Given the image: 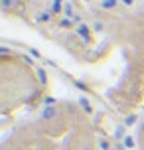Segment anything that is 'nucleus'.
Returning a JSON list of instances; mask_svg holds the SVG:
<instances>
[{"instance_id": "nucleus-1", "label": "nucleus", "mask_w": 144, "mask_h": 150, "mask_svg": "<svg viewBox=\"0 0 144 150\" xmlns=\"http://www.w3.org/2000/svg\"><path fill=\"white\" fill-rule=\"evenodd\" d=\"M77 34L81 36V40H83L85 44H91V30L85 26V24H81V26H77Z\"/></svg>"}, {"instance_id": "nucleus-2", "label": "nucleus", "mask_w": 144, "mask_h": 150, "mask_svg": "<svg viewBox=\"0 0 144 150\" xmlns=\"http://www.w3.org/2000/svg\"><path fill=\"white\" fill-rule=\"evenodd\" d=\"M57 117V109L55 107H46L44 112H42V120H53Z\"/></svg>"}, {"instance_id": "nucleus-3", "label": "nucleus", "mask_w": 144, "mask_h": 150, "mask_svg": "<svg viewBox=\"0 0 144 150\" xmlns=\"http://www.w3.org/2000/svg\"><path fill=\"white\" fill-rule=\"evenodd\" d=\"M119 2L121 0H99V6L103 8V10H114V8L119 6Z\"/></svg>"}, {"instance_id": "nucleus-4", "label": "nucleus", "mask_w": 144, "mask_h": 150, "mask_svg": "<svg viewBox=\"0 0 144 150\" xmlns=\"http://www.w3.org/2000/svg\"><path fill=\"white\" fill-rule=\"evenodd\" d=\"M36 75H38L40 85H47V73H46L44 67H36Z\"/></svg>"}, {"instance_id": "nucleus-5", "label": "nucleus", "mask_w": 144, "mask_h": 150, "mask_svg": "<svg viewBox=\"0 0 144 150\" xmlns=\"http://www.w3.org/2000/svg\"><path fill=\"white\" fill-rule=\"evenodd\" d=\"M79 107H81V109H83L87 115H91V112H93V107L89 105V101H87L85 97H79Z\"/></svg>"}, {"instance_id": "nucleus-6", "label": "nucleus", "mask_w": 144, "mask_h": 150, "mask_svg": "<svg viewBox=\"0 0 144 150\" xmlns=\"http://www.w3.org/2000/svg\"><path fill=\"white\" fill-rule=\"evenodd\" d=\"M136 115H128V117H124V120H122V125H124V127H132V125H134V122H136Z\"/></svg>"}, {"instance_id": "nucleus-7", "label": "nucleus", "mask_w": 144, "mask_h": 150, "mask_svg": "<svg viewBox=\"0 0 144 150\" xmlns=\"http://www.w3.org/2000/svg\"><path fill=\"white\" fill-rule=\"evenodd\" d=\"M49 18H52V12H40L38 14V22H49Z\"/></svg>"}, {"instance_id": "nucleus-8", "label": "nucleus", "mask_w": 144, "mask_h": 150, "mask_svg": "<svg viewBox=\"0 0 144 150\" xmlns=\"http://www.w3.org/2000/svg\"><path fill=\"white\" fill-rule=\"evenodd\" d=\"M122 144H124V148H134V138L132 136H124L122 138Z\"/></svg>"}, {"instance_id": "nucleus-9", "label": "nucleus", "mask_w": 144, "mask_h": 150, "mask_svg": "<svg viewBox=\"0 0 144 150\" xmlns=\"http://www.w3.org/2000/svg\"><path fill=\"white\" fill-rule=\"evenodd\" d=\"M103 30H105V24H103V22H99V20H97V22L93 24V32H95V34H101Z\"/></svg>"}, {"instance_id": "nucleus-10", "label": "nucleus", "mask_w": 144, "mask_h": 150, "mask_svg": "<svg viewBox=\"0 0 144 150\" xmlns=\"http://www.w3.org/2000/svg\"><path fill=\"white\" fill-rule=\"evenodd\" d=\"M0 2H2V10H10L16 0H0Z\"/></svg>"}, {"instance_id": "nucleus-11", "label": "nucleus", "mask_w": 144, "mask_h": 150, "mask_svg": "<svg viewBox=\"0 0 144 150\" xmlns=\"http://www.w3.org/2000/svg\"><path fill=\"white\" fill-rule=\"evenodd\" d=\"M114 136H116V138H124V127H116V130H114Z\"/></svg>"}, {"instance_id": "nucleus-12", "label": "nucleus", "mask_w": 144, "mask_h": 150, "mask_svg": "<svg viewBox=\"0 0 144 150\" xmlns=\"http://www.w3.org/2000/svg\"><path fill=\"white\" fill-rule=\"evenodd\" d=\"M73 85H75L77 89H81V91H89V87H87L83 81H73Z\"/></svg>"}, {"instance_id": "nucleus-13", "label": "nucleus", "mask_w": 144, "mask_h": 150, "mask_svg": "<svg viewBox=\"0 0 144 150\" xmlns=\"http://www.w3.org/2000/svg\"><path fill=\"white\" fill-rule=\"evenodd\" d=\"M44 105H46V107H53V105H55V99H53V97H46V99H44Z\"/></svg>"}, {"instance_id": "nucleus-14", "label": "nucleus", "mask_w": 144, "mask_h": 150, "mask_svg": "<svg viewBox=\"0 0 144 150\" xmlns=\"http://www.w3.org/2000/svg\"><path fill=\"white\" fill-rule=\"evenodd\" d=\"M71 22H75V24H79V26H81V14H73V18H71Z\"/></svg>"}, {"instance_id": "nucleus-15", "label": "nucleus", "mask_w": 144, "mask_h": 150, "mask_svg": "<svg viewBox=\"0 0 144 150\" xmlns=\"http://www.w3.org/2000/svg\"><path fill=\"white\" fill-rule=\"evenodd\" d=\"M99 144H101V148H103V150H111V146H109V142H107L105 138H101V142H99Z\"/></svg>"}, {"instance_id": "nucleus-16", "label": "nucleus", "mask_w": 144, "mask_h": 150, "mask_svg": "<svg viewBox=\"0 0 144 150\" xmlns=\"http://www.w3.org/2000/svg\"><path fill=\"white\" fill-rule=\"evenodd\" d=\"M59 26L61 28H67V26H71V20H67V18L65 20H59Z\"/></svg>"}, {"instance_id": "nucleus-17", "label": "nucleus", "mask_w": 144, "mask_h": 150, "mask_svg": "<svg viewBox=\"0 0 144 150\" xmlns=\"http://www.w3.org/2000/svg\"><path fill=\"white\" fill-rule=\"evenodd\" d=\"M121 2L124 6H132V4H134V0H121Z\"/></svg>"}, {"instance_id": "nucleus-18", "label": "nucleus", "mask_w": 144, "mask_h": 150, "mask_svg": "<svg viewBox=\"0 0 144 150\" xmlns=\"http://www.w3.org/2000/svg\"><path fill=\"white\" fill-rule=\"evenodd\" d=\"M30 53L34 55V57H40V52H38V50H30Z\"/></svg>"}, {"instance_id": "nucleus-19", "label": "nucleus", "mask_w": 144, "mask_h": 150, "mask_svg": "<svg viewBox=\"0 0 144 150\" xmlns=\"http://www.w3.org/2000/svg\"><path fill=\"white\" fill-rule=\"evenodd\" d=\"M140 10H142V12H144V4H142V8H140Z\"/></svg>"}]
</instances>
